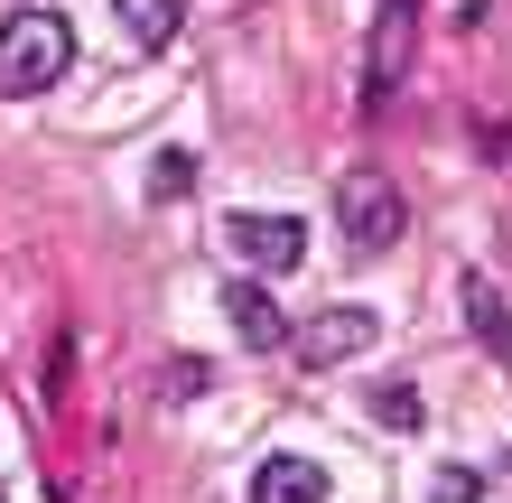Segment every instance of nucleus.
<instances>
[{
	"instance_id": "nucleus-7",
	"label": "nucleus",
	"mask_w": 512,
	"mask_h": 503,
	"mask_svg": "<svg viewBox=\"0 0 512 503\" xmlns=\"http://www.w3.org/2000/svg\"><path fill=\"white\" fill-rule=\"evenodd\" d=\"M326 494H336V476H326L317 457H298V448L252 466V503H326Z\"/></svg>"
},
{
	"instance_id": "nucleus-1",
	"label": "nucleus",
	"mask_w": 512,
	"mask_h": 503,
	"mask_svg": "<svg viewBox=\"0 0 512 503\" xmlns=\"http://www.w3.org/2000/svg\"><path fill=\"white\" fill-rule=\"evenodd\" d=\"M66 66H75V28H66V10H19L10 28H0V94H10V103L47 94Z\"/></svg>"
},
{
	"instance_id": "nucleus-8",
	"label": "nucleus",
	"mask_w": 512,
	"mask_h": 503,
	"mask_svg": "<svg viewBox=\"0 0 512 503\" xmlns=\"http://www.w3.org/2000/svg\"><path fill=\"white\" fill-rule=\"evenodd\" d=\"M112 19H122V38H131L140 56H159V47L177 38V19H187V0H112Z\"/></svg>"
},
{
	"instance_id": "nucleus-12",
	"label": "nucleus",
	"mask_w": 512,
	"mask_h": 503,
	"mask_svg": "<svg viewBox=\"0 0 512 503\" xmlns=\"http://www.w3.org/2000/svg\"><path fill=\"white\" fill-rule=\"evenodd\" d=\"M429 503H485V476H475V466H438Z\"/></svg>"
},
{
	"instance_id": "nucleus-9",
	"label": "nucleus",
	"mask_w": 512,
	"mask_h": 503,
	"mask_svg": "<svg viewBox=\"0 0 512 503\" xmlns=\"http://www.w3.org/2000/svg\"><path fill=\"white\" fill-rule=\"evenodd\" d=\"M466 327H475V345H485V354L512 345V308H503V289H494V280H466Z\"/></svg>"
},
{
	"instance_id": "nucleus-6",
	"label": "nucleus",
	"mask_w": 512,
	"mask_h": 503,
	"mask_svg": "<svg viewBox=\"0 0 512 503\" xmlns=\"http://www.w3.org/2000/svg\"><path fill=\"white\" fill-rule=\"evenodd\" d=\"M224 317H233V336H243L252 354L289 345V317H280V299H270V280H261V271H243V280L224 289Z\"/></svg>"
},
{
	"instance_id": "nucleus-10",
	"label": "nucleus",
	"mask_w": 512,
	"mask_h": 503,
	"mask_svg": "<svg viewBox=\"0 0 512 503\" xmlns=\"http://www.w3.org/2000/svg\"><path fill=\"white\" fill-rule=\"evenodd\" d=\"M373 420H382V429H419L429 410H419V392H410V382H382V392H373Z\"/></svg>"
},
{
	"instance_id": "nucleus-4",
	"label": "nucleus",
	"mask_w": 512,
	"mask_h": 503,
	"mask_svg": "<svg viewBox=\"0 0 512 503\" xmlns=\"http://www.w3.org/2000/svg\"><path fill=\"white\" fill-rule=\"evenodd\" d=\"M224 233H233V252H243V271H261V280H280V271L308 261V224L298 215H233Z\"/></svg>"
},
{
	"instance_id": "nucleus-11",
	"label": "nucleus",
	"mask_w": 512,
	"mask_h": 503,
	"mask_svg": "<svg viewBox=\"0 0 512 503\" xmlns=\"http://www.w3.org/2000/svg\"><path fill=\"white\" fill-rule=\"evenodd\" d=\"M187 177H196V150H159L149 159V196H177Z\"/></svg>"
},
{
	"instance_id": "nucleus-3",
	"label": "nucleus",
	"mask_w": 512,
	"mask_h": 503,
	"mask_svg": "<svg viewBox=\"0 0 512 503\" xmlns=\"http://www.w3.org/2000/svg\"><path fill=\"white\" fill-rule=\"evenodd\" d=\"M410 38H419V0H382V19H373V56H364V112H382L391 94H401Z\"/></svg>"
},
{
	"instance_id": "nucleus-2",
	"label": "nucleus",
	"mask_w": 512,
	"mask_h": 503,
	"mask_svg": "<svg viewBox=\"0 0 512 503\" xmlns=\"http://www.w3.org/2000/svg\"><path fill=\"white\" fill-rule=\"evenodd\" d=\"M401 224H410V205H401V187H391L382 168H345L336 177V233H345V252H391L401 243Z\"/></svg>"
},
{
	"instance_id": "nucleus-5",
	"label": "nucleus",
	"mask_w": 512,
	"mask_h": 503,
	"mask_svg": "<svg viewBox=\"0 0 512 503\" xmlns=\"http://www.w3.org/2000/svg\"><path fill=\"white\" fill-rule=\"evenodd\" d=\"M373 308H326V317H308L298 327V364L308 373H336V364H354V354H373Z\"/></svg>"
}]
</instances>
